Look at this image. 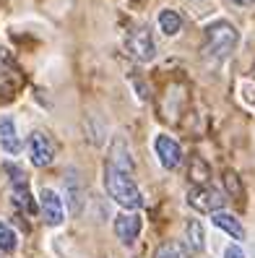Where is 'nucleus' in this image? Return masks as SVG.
Segmentation results:
<instances>
[{
  "label": "nucleus",
  "instance_id": "5",
  "mask_svg": "<svg viewBox=\"0 0 255 258\" xmlns=\"http://www.w3.org/2000/svg\"><path fill=\"white\" fill-rule=\"evenodd\" d=\"M26 151H29V159H32L34 167H50L52 159H55V144L44 131H34L29 136Z\"/></svg>",
  "mask_w": 255,
  "mask_h": 258
},
{
  "label": "nucleus",
  "instance_id": "11",
  "mask_svg": "<svg viewBox=\"0 0 255 258\" xmlns=\"http://www.w3.org/2000/svg\"><path fill=\"white\" fill-rule=\"evenodd\" d=\"M211 222H214V227H219V230L227 232L229 237L245 240V227H242V222H239L234 214H227V211H216V214H211Z\"/></svg>",
  "mask_w": 255,
  "mask_h": 258
},
{
  "label": "nucleus",
  "instance_id": "17",
  "mask_svg": "<svg viewBox=\"0 0 255 258\" xmlns=\"http://www.w3.org/2000/svg\"><path fill=\"white\" fill-rule=\"evenodd\" d=\"M16 245H19V237H16V232H13V227L6 224V222H0V250L13 253Z\"/></svg>",
  "mask_w": 255,
  "mask_h": 258
},
{
  "label": "nucleus",
  "instance_id": "18",
  "mask_svg": "<svg viewBox=\"0 0 255 258\" xmlns=\"http://www.w3.org/2000/svg\"><path fill=\"white\" fill-rule=\"evenodd\" d=\"M193 180L201 185V183H206L208 180V167H206V162H201V159H196V170H193Z\"/></svg>",
  "mask_w": 255,
  "mask_h": 258
},
{
  "label": "nucleus",
  "instance_id": "4",
  "mask_svg": "<svg viewBox=\"0 0 255 258\" xmlns=\"http://www.w3.org/2000/svg\"><path fill=\"white\" fill-rule=\"evenodd\" d=\"M188 204H190V209L201 211V214H216L219 209H224L227 199H224V193L219 188L201 183V185L188 190Z\"/></svg>",
  "mask_w": 255,
  "mask_h": 258
},
{
  "label": "nucleus",
  "instance_id": "20",
  "mask_svg": "<svg viewBox=\"0 0 255 258\" xmlns=\"http://www.w3.org/2000/svg\"><path fill=\"white\" fill-rule=\"evenodd\" d=\"M227 185H229V193H239V188H237V175H234V172H227Z\"/></svg>",
  "mask_w": 255,
  "mask_h": 258
},
{
  "label": "nucleus",
  "instance_id": "1",
  "mask_svg": "<svg viewBox=\"0 0 255 258\" xmlns=\"http://www.w3.org/2000/svg\"><path fill=\"white\" fill-rule=\"evenodd\" d=\"M239 47V32L229 21H214L203 32V55L214 63H224Z\"/></svg>",
  "mask_w": 255,
  "mask_h": 258
},
{
  "label": "nucleus",
  "instance_id": "9",
  "mask_svg": "<svg viewBox=\"0 0 255 258\" xmlns=\"http://www.w3.org/2000/svg\"><path fill=\"white\" fill-rule=\"evenodd\" d=\"M83 183H81V175L76 167H70V170L65 172V201H68V209H70V214L73 217H78L81 214V209H83Z\"/></svg>",
  "mask_w": 255,
  "mask_h": 258
},
{
  "label": "nucleus",
  "instance_id": "6",
  "mask_svg": "<svg viewBox=\"0 0 255 258\" xmlns=\"http://www.w3.org/2000/svg\"><path fill=\"white\" fill-rule=\"evenodd\" d=\"M39 209H42L44 224H50V227L63 224V219H65V206H63V199H60L52 188H42V193H39Z\"/></svg>",
  "mask_w": 255,
  "mask_h": 258
},
{
  "label": "nucleus",
  "instance_id": "3",
  "mask_svg": "<svg viewBox=\"0 0 255 258\" xmlns=\"http://www.w3.org/2000/svg\"><path fill=\"white\" fill-rule=\"evenodd\" d=\"M125 52L138 60V63H151L156 57V42H154V34L148 26H136L133 32H128L125 37Z\"/></svg>",
  "mask_w": 255,
  "mask_h": 258
},
{
  "label": "nucleus",
  "instance_id": "8",
  "mask_svg": "<svg viewBox=\"0 0 255 258\" xmlns=\"http://www.w3.org/2000/svg\"><path fill=\"white\" fill-rule=\"evenodd\" d=\"M115 235L123 245H133L141 235V217L136 211H123L115 217Z\"/></svg>",
  "mask_w": 255,
  "mask_h": 258
},
{
  "label": "nucleus",
  "instance_id": "21",
  "mask_svg": "<svg viewBox=\"0 0 255 258\" xmlns=\"http://www.w3.org/2000/svg\"><path fill=\"white\" fill-rule=\"evenodd\" d=\"M232 3H234V6H239V8H247V6H252V3H255V0H232Z\"/></svg>",
  "mask_w": 255,
  "mask_h": 258
},
{
  "label": "nucleus",
  "instance_id": "16",
  "mask_svg": "<svg viewBox=\"0 0 255 258\" xmlns=\"http://www.w3.org/2000/svg\"><path fill=\"white\" fill-rule=\"evenodd\" d=\"M154 258H190V253H188V248L183 245V242L169 240V242H164V245H159Z\"/></svg>",
  "mask_w": 255,
  "mask_h": 258
},
{
  "label": "nucleus",
  "instance_id": "13",
  "mask_svg": "<svg viewBox=\"0 0 255 258\" xmlns=\"http://www.w3.org/2000/svg\"><path fill=\"white\" fill-rule=\"evenodd\" d=\"M159 29H161V34H167V37L180 34V29H183V16L172 8H164L159 13Z\"/></svg>",
  "mask_w": 255,
  "mask_h": 258
},
{
  "label": "nucleus",
  "instance_id": "19",
  "mask_svg": "<svg viewBox=\"0 0 255 258\" xmlns=\"http://www.w3.org/2000/svg\"><path fill=\"white\" fill-rule=\"evenodd\" d=\"M224 258H245V253L239 245H227L224 248Z\"/></svg>",
  "mask_w": 255,
  "mask_h": 258
},
{
  "label": "nucleus",
  "instance_id": "14",
  "mask_svg": "<svg viewBox=\"0 0 255 258\" xmlns=\"http://www.w3.org/2000/svg\"><path fill=\"white\" fill-rule=\"evenodd\" d=\"M185 235H188V245L193 250H203L206 248V232H203V224L198 219H188Z\"/></svg>",
  "mask_w": 255,
  "mask_h": 258
},
{
  "label": "nucleus",
  "instance_id": "10",
  "mask_svg": "<svg viewBox=\"0 0 255 258\" xmlns=\"http://www.w3.org/2000/svg\"><path fill=\"white\" fill-rule=\"evenodd\" d=\"M0 149L11 157H19L21 149H24L19 133H16V123H13V117H8V115L0 117Z\"/></svg>",
  "mask_w": 255,
  "mask_h": 258
},
{
  "label": "nucleus",
  "instance_id": "12",
  "mask_svg": "<svg viewBox=\"0 0 255 258\" xmlns=\"http://www.w3.org/2000/svg\"><path fill=\"white\" fill-rule=\"evenodd\" d=\"M110 164L120 167V170H125V172H133V157H130V151L123 141V136H117V139L112 141V149H110Z\"/></svg>",
  "mask_w": 255,
  "mask_h": 258
},
{
  "label": "nucleus",
  "instance_id": "7",
  "mask_svg": "<svg viewBox=\"0 0 255 258\" xmlns=\"http://www.w3.org/2000/svg\"><path fill=\"white\" fill-rule=\"evenodd\" d=\"M154 151H156V157H159L164 170H177L180 162H183V149H180V144L167 133H159L154 139Z\"/></svg>",
  "mask_w": 255,
  "mask_h": 258
},
{
  "label": "nucleus",
  "instance_id": "2",
  "mask_svg": "<svg viewBox=\"0 0 255 258\" xmlns=\"http://www.w3.org/2000/svg\"><path fill=\"white\" fill-rule=\"evenodd\" d=\"M104 188H107L110 199L115 204H120L128 211H136L143 206V196L133 180V172H125L115 164H107V172H104Z\"/></svg>",
  "mask_w": 255,
  "mask_h": 258
},
{
  "label": "nucleus",
  "instance_id": "15",
  "mask_svg": "<svg viewBox=\"0 0 255 258\" xmlns=\"http://www.w3.org/2000/svg\"><path fill=\"white\" fill-rule=\"evenodd\" d=\"M11 196H13V204H16L19 209H26L29 214H34V211H37V206H34V201H32V193H29V185H26V183H13Z\"/></svg>",
  "mask_w": 255,
  "mask_h": 258
}]
</instances>
